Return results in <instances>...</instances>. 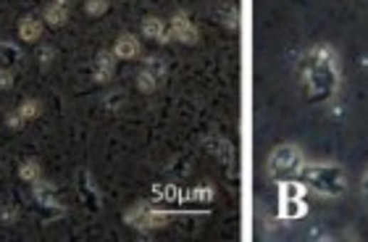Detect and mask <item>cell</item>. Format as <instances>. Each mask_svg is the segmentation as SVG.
<instances>
[{
  "instance_id": "6da1fadb",
  "label": "cell",
  "mask_w": 368,
  "mask_h": 242,
  "mask_svg": "<svg viewBox=\"0 0 368 242\" xmlns=\"http://www.w3.org/2000/svg\"><path fill=\"white\" fill-rule=\"evenodd\" d=\"M300 85L308 105L329 103L340 90V66L329 45L318 43L300 58Z\"/></svg>"
},
{
  "instance_id": "7a4b0ae2",
  "label": "cell",
  "mask_w": 368,
  "mask_h": 242,
  "mask_svg": "<svg viewBox=\"0 0 368 242\" xmlns=\"http://www.w3.org/2000/svg\"><path fill=\"white\" fill-rule=\"evenodd\" d=\"M300 182L324 198H340L347 190V174L337 164H308L300 172Z\"/></svg>"
},
{
  "instance_id": "3957f363",
  "label": "cell",
  "mask_w": 368,
  "mask_h": 242,
  "mask_svg": "<svg viewBox=\"0 0 368 242\" xmlns=\"http://www.w3.org/2000/svg\"><path fill=\"white\" fill-rule=\"evenodd\" d=\"M303 166H305V158H303V150L298 145H276L266 158V174L276 184L300 179Z\"/></svg>"
},
{
  "instance_id": "277c9868",
  "label": "cell",
  "mask_w": 368,
  "mask_h": 242,
  "mask_svg": "<svg viewBox=\"0 0 368 242\" xmlns=\"http://www.w3.org/2000/svg\"><path fill=\"white\" fill-rule=\"evenodd\" d=\"M169 216H166V211H158V208H150L145 203H140V206L129 208L127 214H124V224H129L132 229H137V232H155V229H161L166 226Z\"/></svg>"
},
{
  "instance_id": "5b68a950",
  "label": "cell",
  "mask_w": 368,
  "mask_h": 242,
  "mask_svg": "<svg viewBox=\"0 0 368 242\" xmlns=\"http://www.w3.org/2000/svg\"><path fill=\"white\" fill-rule=\"evenodd\" d=\"M166 74V63L161 58H147L145 66L137 71V90L140 93H155Z\"/></svg>"
},
{
  "instance_id": "8992f818",
  "label": "cell",
  "mask_w": 368,
  "mask_h": 242,
  "mask_svg": "<svg viewBox=\"0 0 368 242\" xmlns=\"http://www.w3.org/2000/svg\"><path fill=\"white\" fill-rule=\"evenodd\" d=\"M169 32H172V40H177L182 45H197V40H200L197 26L189 21V16L184 11H179V14H174L169 19Z\"/></svg>"
},
{
  "instance_id": "52a82bcc",
  "label": "cell",
  "mask_w": 368,
  "mask_h": 242,
  "mask_svg": "<svg viewBox=\"0 0 368 242\" xmlns=\"http://www.w3.org/2000/svg\"><path fill=\"white\" fill-rule=\"evenodd\" d=\"M116 56L113 51H100L95 56V66H93V79L98 85H105V82H111L113 74H116Z\"/></svg>"
},
{
  "instance_id": "ba28073f",
  "label": "cell",
  "mask_w": 368,
  "mask_h": 242,
  "mask_svg": "<svg viewBox=\"0 0 368 242\" xmlns=\"http://www.w3.org/2000/svg\"><path fill=\"white\" fill-rule=\"evenodd\" d=\"M142 37L153 40V43H172V32H169V21H163L158 16L142 19Z\"/></svg>"
},
{
  "instance_id": "9c48e42d",
  "label": "cell",
  "mask_w": 368,
  "mask_h": 242,
  "mask_svg": "<svg viewBox=\"0 0 368 242\" xmlns=\"http://www.w3.org/2000/svg\"><path fill=\"white\" fill-rule=\"evenodd\" d=\"M113 56L119 60H135L140 56V40L135 35H129V32L119 35L116 43H113Z\"/></svg>"
},
{
  "instance_id": "30bf717a",
  "label": "cell",
  "mask_w": 368,
  "mask_h": 242,
  "mask_svg": "<svg viewBox=\"0 0 368 242\" xmlns=\"http://www.w3.org/2000/svg\"><path fill=\"white\" fill-rule=\"evenodd\" d=\"M69 6L71 0H53L48 3L43 11V19L48 21V26H63L69 21Z\"/></svg>"
},
{
  "instance_id": "8fae6325",
  "label": "cell",
  "mask_w": 368,
  "mask_h": 242,
  "mask_svg": "<svg viewBox=\"0 0 368 242\" xmlns=\"http://www.w3.org/2000/svg\"><path fill=\"white\" fill-rule=\"evenodd\" d=\"M45 24L37 16H24L19 21V40L21 43H37L43 37Z\"/></svg>"
},
{
  "instance_id": "7c38bea8",
  "label": "cell",
  "mask_w": 368,
  "mask_h": 242,
  "mask_svg": "<svg viewBox=\"0 0 368 242\" xmlns=\"http://www.w3.org/2000/svg\"><path fill=\"white\" fill-rule=\"evenodd\" d=\"M32 187H35V190H32L35 192V198L40 200L45 208H61L58 203H56V184H53V182H45L43 177H40Z\"/></svg>"
},
{
  "instance_id": "4fadbf2b",
  "label": "cell",
  "mask_w": 368,
  "mask_h": 242,
  "mask_svg": "<svg viewBox=\"0 0 368 242\" xmlns=\"http://www.w3.org/2000/svg\"><path fill=\"white\" fill-rule=\"evenodd\" d=\"M40 177H43V166H40L37 158H26V161L19 164V179H21V182H26V184H35Z\"/></svg>"
},
{
  "instance_id": "5bb4252c",
  "label": "cell",
  "mask_w": 368,
  "mask_h": 242,
  "mask_svg": "<svg viewBox=\"0 0 368 242\" xmlns=\"http://www.w3.org/2000/svg\"><path fill=\"white\" fill-rule=\"evenodd\" d=\"M16 111L21 113V119H24V121H35L37 116L43 113V103H40L37 98H24V100L19 103Z\"/></svg>"
},
{
  "instance_id": "9a60e30c",
  "label": "cell",
  "mask_w": 368,
  "mask_h": 242,
  "mask_svg": "<svg viewBox=\"0 0 368 242\" xmlns=\"http://www.w3.org/2000/svg\"><path fill=\"white\" fill-rule=\"evenodd\" d=\"M282 214L284 219H300L303 214H305V203H303V198H282Z\"/></svg>"
},
{
  "instance_id": "2e32d148",
  "label": "cell",
  "mask_w": 368,
  "mask_h": 242,
  "mask_svg": "<svg viewBox=\"0 0 368 242\" xmlns=\"http://www.w3.org/2000/svg\"><path fill=\"white\" fill-rule=\"evenodd\" d=\"M108 11V0H85V14L90 19H100Z\"/></svg>"
},
{
  "instance_id": "e0dca14e",
  "label": "cell",
  "mask_w": 368,
  "mask_h": 242,
  "mask_svg": "<svg viewBox=\"0 0 368 242\" xmlns=\"http://www.w3.org/2000/svg\"><path fill=\"white\" fill-rule=\"evenodd\" d=\"M224 21V26H229V29H237V24H240V14H237V9L234 6H226V9L219 14Z\"/></svg>"
},
{
  "instance_id": "ac0fdd59",
  "label": "cell",
  "mask_w": 368,
  "mask_h": 242,
  "mask_svg": "<svg viewBox=\"0 0 368 242\" xmlns=\"http://www.w3.org/2000/svg\"><path fill=\"white\" fill-rule=\"evenodd\" d=\"M6 127H9L11 132H19V130H24V127H26V121L21 119V113L14 108V111L6 113Z\"/></svg>"
},
{
  "instance_id": "d6986e66",
  "label": "cell",
  "mask_w": 368,
  "mask_h": 242,
  "mask_svg": "<svg viewBox=\"0 0 368 242\" xmlns=\"http://www.w3.org/2000/svg\"><path fill=\"white\" fill-rule=\"evenodd\" d=\"M37 60H40L43 66H51L53 60H56V51H53L51 45H43V48L37 51Z\"/></svg>"
},
{
  "instance_id": "ffe728a7",
  "label": "cell",
  "mask_w": 368,
  "mask_h": 242,
  "mask_svg": "<svg viewBox=\"0 0 368 242\" xmlns=\"http://www.w3.org/2000/svg\"><path fill=\"white\" fill-rule=\"evenodd\" d=\"M16 219H19L16 206H3V208H0V221H3V224H14Z\"/></svg>"
},
{
  "instance_id": "44dd1931",
  "label": "cell",
  "mask_w": 368,
  "mask_h": 242,
  "mask_svg": "<svg viewBox=\"0 0 368 242\" xmlns=\"http://www.w3.org/2000/svg\"><path fill=\"white\" fill-rule=\"evenodd\" d=\"M9 87H14V71L0 69V90H9Z\"/></svg>"
},
{
  "instance_id": "7402d4cb",
  "label": "cell",
  "mask_w": 368,
  "mask_h": 242,
  "mask_svg": "<svg viewBox=\"0 0 368 242\" xmlns=\"http://www.w3.org/2000/svg\"><path fill=\"white\" fill-rule=\"evenodd\" d=\"M363 192H366V198H368V174L363 177Z\"/></svg>"
}]
</instances>
